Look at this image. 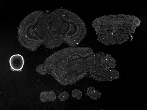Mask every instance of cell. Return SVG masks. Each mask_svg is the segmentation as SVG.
I'll return each instance as SVG.
<instances>
[{"label": "cell", "instance_id": "obj_4", "mask_svg": "<svg viewBox=\"0 0 147 110\" xmlns=\"http://www.w3.org/2000/svg\"><path fill=\"white\" fill-rule=\"evenodd\" d=\"M68 24V29L63 39L64 42L71 47H76L84 39L87 29L82 19L73 12L63 8L53 11Z\"/></svg>", "mask_w": 147, "mask_h": 110}, {"label": "cell", "instance_id": "obj_10", "mask_svg": "<svg viewBox=\"0 0 147 110\" xmlns=\"http://www.w3.org/2000/svg\"><path fill=\"white\" fill-rule=\"evenodd\" d=\"M82 92L80 90L76 89L74 90L72 92V96L73 98L77 100L80 99L82 96Z\"/></svg>", "mask_w": 147, "mask_h": 110}, {"label": "cell", "instance_id": "obj_2", "mask_svg": "<svg viewBox=\"0 0 147 110\" xmlns=\"http://www.w3.org/2000/svg\"><path fill=\"white\" fill-rule=\"evenodd\" d=\"M68 24L54 11L42 14L34 28L35 33L48 49L59 47L64 42Z\"/></svg>", "mask_w": 147, "mask_h": 110}, {"label": "cell", "instance_id": "obj_6", "mask_svg": "<svg viewBox=\"0 0 147 110\" xmlns=\"http://www.w3.org/2000/svg\"><path fill=\"white\" fill-rule=\"evenodd\" d=\"M119 77V73L117 70L110 69L98 73L90 78L99 82H108L117 79Z\"/></svg>", "mask_w": 147, "mask_h": 110}, {"label": "cell", "instance_id": "obj_5", "mask_svg": "<svg viewBox=\"0 0 147 110\" xmlns=\"http://www.w3.org/2000/svg\"><path fill=\"white\" fill-rule=\"evenodd\" d=\"M141 21L135 16L124 14L105 16L95 19L92 23L96 34L101 31L128 29L134 33Z\"/></svg>", "mask_w": 147, "mask_h": 110}, {"label": "cell", "instance_id": "obj_12", "mask_svg": "<svg viewBox=\"0 0 147 110\" xmlns=\"http://www.w3.org/2000/svg\"><path fill=\"white\" fill-rule=\"evenodd\" d=\"M69 97V94L66 91H64L60 94L58 96V98L61 101H64L67 100Z\"/></svg>", "mask_w": 147, "mask_h": 110}, {"label": "cell", "instance_id": "obj_9", "mask_svg": "<svg viewBox=\"0 0 147 110\" xmlns=\"http://www.w3.org/2000/svg\"><path fill=\"white\" fill-rule=\"evenodd\" d=\"M36 71L42 76H45L48 73L47 69L44 64L40 65L37 67L36 68Z\"/></svg>", "mask_w": 147, "mask_h": 110}, {"label": "cell", "instance_id": "obj_13", "mask_svg": "<svg viewBox=\"0 0 147 110\" xmlns=\"http://www.w3.org/2000/svg\"><path fill=\"white\" fill-rule=\"evenodd\" d=\"M49 100V101L53 102L56 99V95L54 92L51 91L48 92Z\"/></svg>", "mask_w": 147, "mask_h": 110}, {"label": "cell", "instance_id": "obj_8", "mask_svg": "<svg viewBox=\"0 0 147 110\" xmlns=\"http://www.w3.org/2000/svg\"><path fill=\"white\" fill-rule=\"evenodd\" d=\"M87 94L91 99L94 100H96L99 99L101 95L100 92L96 90L92 87L88 88Z\"/></svg>", "mask_w": 147, "mask_h": 110}, {"label": "cell", "instance_id": "obj_1", "mask_svg": "<svg viewBox=\"0 0 147 110\" xmlns=\"http://www.w3.org/2000/svg\"><path fill=\"white\" fill-rule=\"evenodd\" d=\"M95 54L90 47H71L60 50L47 57L44 65L60 84L69 86L89 75Z\"/></svg>", "mask_w": 147, "mask_h": 110}, {"label": "cell", "instance_id": "obj_7", "mask_svg": "<svg viewBox=\"0 0 147 110\" xmlns=\"http://www.w3.org/2000/svg\"><path fill=\"white\" fill-rule=\"evenodd\" d=\"M24 57L19 54L12 55L9 59V63L10 67L14 71L21 70L24 67Z\"/></svg>", "mask_w": 147, "mask_h": 110}, {"label": "cell", "instance_id": "obj_3", "mask_svg": "<svg viewBox=\"0 0 147 110\" xmlns=\"http://www.w3.org/2000/svg\"><path fill=\"white\" fill-rule=\"evenodd\" d=\"M44 13L41 10L33 11L24 18L20 24L18 40L23 47L30 51H36L43 44L42 40L35 33L34 28Z\"/></svg>", "mask_w": 147, "mask_h": 110}, {"label": "cell", "instance_id": "obj_11", "mask_svg": "<svg viewBox=\"0 0 147 110\" xmlns=\"http://www.w3.org/2000/svg\"><path fill=\"white\" fill-rule=\"evenodd\" d=\"M40 100L42 102L49 101L48 92L44 91L42 92L40 94Z\"/></svg>", "mask_w": 147, "mask_h": 110}]
</instances>
